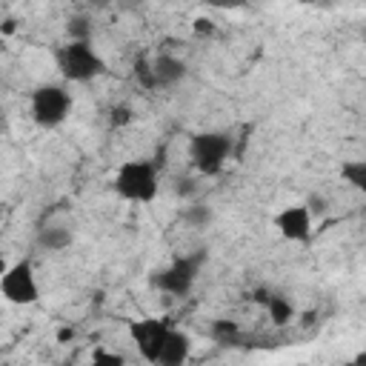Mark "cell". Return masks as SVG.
<instances>
[{"label": "cell", "mask_w": 366, "mask_h": 366, "mask_svg": "<svg viewBox=\"0 0 366 366\" xmlns=\"http://www.w3.org/2000/svg\"><path fill=\"white\" fill-rule=\"evenodd\" d=\"M51 57L60 77L69 83H92L106 74V60L92 40H66L51 51Z\"/></svg>", "instance_id": "cell-1"}, {"label": "cell", "mask_w": 366, "mask_h": 366, "mask_svg": "<svg viewBox=\"0 0 366 366\" xmlns=\"http://www.w3.org/2000/svg\"><path fill=\"white\" fill-rule=\"evenodd\" d=\"M112 189L117 197L129 200V203H152L160 192V174H157V163L154 160H123L112 177Z\"/></svg>", "instance_id": "cell-2"}, {"label": "cell", "mask_w": 366, "mask_h": 366, "mask_svg": "<svg viewBox=\"0 0 366 366\" xmlns=\"http://www.w3.org/2000/svg\"><path fill=\"white\" fill-rule=\"evenodd\" d=\"M206 260H209L206 249H194V252H189V254L174 257L169 266H163V269L152 272L149 283H152L157 292H163V295L186 297V295L194 289V283H197V277H200V272H203Z\"/></svg>", "instance_id": "cell-3"}, {"label": "cell", "mask_w": 366, "mask_h": 366, "mask_svg": "<svg viewBox=\"0 0 366 366\" xmlns=\"http://www.w3.org/2000/svg\"><path fill=\"white\" fill-rule=\"evenodd\" d=\"M232 152H234V137L229 132H197L189 140V163L203 177L220 174Z\"/></svg>", "instance_id": "cell-4"}, {"label": "cell", "mask_w": 366, "mask_h": 366, "mask_svg": "<svg viewBox=\"0 0 366 366\" xmlns=\"http://www.w3.org/2000/svg\"><path fill=\"white\" fill-rule=\"evenodd\" d=\"M71 92L60 83H43L29 97V114L40 129H57L71 114Z\"/></svg>", "instance_id": "cell-5"}, {"label": "cell", "mask_w": 366, "mask_h": 366, "mask_svg": "<svg viewBox=\"0 0 366 366\" xmlns=\"http://www.w3.org/2000/svg\"><path fill=\"white\" fill-rule=\"evenodd\" d=\"M0 295L11 306H34L40 300V286L37 274L29 257L14 260L3 274H0Z\"/></svg>", "instance_id": "cell-6"}, {"label": "cell", "mask_w": 366, "mask_h": 366, "mask_svg": "<svg viewBox=\"0 0 366 366\" xmlns=\"http://www.w3.org/2000/svg\"><path fill=\"white\" fill-rule=\"evenodd\" d=\"M172 329H174V326H172L166 317H140V320H132V323H129V337H132L137 355H140L146 363L154 366L157 357H160V349H163V343H166V337H169Z\"/></svg>", "instance_id": "cell-7"}, {"label": "cell", "mask_w": 366, "mask_h": 366, "mask_svg": "<svg viewBox=\"0 0 366 366\" xmlns=\"http://www.w3.org/2000/svg\"><path fill=\"white\" fill-rule=\"evenodd\" d=\"M274 229L283 240H292V243H303L309 234H312V212L303 206V203H292V206H283L277 214H274Z\"/></svg>", "instance_id": "cell-8"}, {"label": "cell", "mask_w": 366, "mask_h": 366, "mask_svg": "<svg viewBox=\"0 0 366 366\" xmlns=\"http://www.w3.org/2000/svg\"><path fill=\"white\" fill-rule=\"evenodd\" d=\"M186 74H189L186 60H180V57H174V54H169V51H163V54H157V57L152 60L154 89H172V86H177L180 80H186Z\"/></svg>", "instance_id": "cell-9"}, {"label": "cell", "mask_w": 366, "mask_h": 366, "mask_svg": "<svg viewBox=\"0 0 366 366\" xmlns=\"http://www.w3.org/2000/svg\"><path fill=\"white\" fill-rule=\"evenodd\" d=\"M189 355H192V337L180 329H172L154 366H186Z\"/></svg>", "instance_id": "cell-10"}, {"label": "cell", "mask_w": 366, "mask_h": 366, "mask_svg": "<svg viewBox=\"0 0 366 366\" xmlns=\"http://www.w3.org/2000/svg\"><path fill=\"white\" fill-rule=\"evenodd\" d=\"M71 229H66V226H43L40 232H37V246L43 249V252H63V249H69L71 246Z\"/></svg>", "instance_id": "cell-11"}, {"label": "cell", "mask_w": 366, "mask_h": 366, "mask_svg": "<svg viewBox=\"0 0 366 366\" xmlns=\"http://www.w3.org/2000/svg\"><path fill=\"white\" fill-rule=\"evenodd\" d=\"M266 312H269V320L274 323V326H286L292 317H295V306H292V300L286 297V295H280V292H269V297H266Z\"/></svg>", "instance_id": "cell-12"}, {"label": "cell", "mask_w": 366, "mask_h": 366, "mask_svg": "<svg viewBox=\"0 0 366 366\" xmlns=\"http://www.w3.org/2000/svg\"><path fill=\"white\" fill-rule=\"evenodd\" d=\"M209 335H212V340H214V343H220V346H237V343L243 340L240 326H237L234 320H226V317L214 320V323H212V329H209Z\"/></svg>", "instance_id": "cell-13"}, {"label": "cell", "mask_w": 366, "mask_h": 366, "mask_svg": "<svg viewBox=\"0 0 366 366\" xmlns=\"http://www.w3.org/2000/svg\"><path fill=\"white\" fill-rule=\"evenodd\" d=\"M340 177L360 194H366V160H346L340 166Z\"/></svg>", "instance_id": "cell-14"}, {"label": "cell", "mask_w": 366, "mask_h": 366, "mask_svg": "<svg viewBox=\"0 0 366 366\" xmlns=\"http://www.w3.org/2000/svg\"><path fill=\"white\" fill-rule=\"evenodd\" d=\"M92 31H94V26H92V20L86 14H74V17L66 20L69 40H92Z\"/></svg>", "instance_id": "cell-15"}, {"label": "cell", "mask_w": 366, "mask_h": 366, "mask_svg": "<svg viewBox=\"0 0 366 366\" xmlns=\"http://www.w3.org/2000/svg\"><path fill=\"white\" fill-rule=\"evenodd\" d=\"M89 366H126V357H123L120 352H112V349H103V346H97V349L92 352V360H89Z\"/></svg>", "instance_id": "cell-16"}, {"label": "cell", "mask_w": 366, "mask_h": 366, "mask_svg": "<svg viewBox=\"0 0 366 366\" xmlns=\"http://www.w3.org/2000/svg\"><path fill=\"white\" fill-rule=\"evenodd\" d=\"M183 220L192 223V226H206V223L212 220V212H209L206 206H189V209L183 212Z\"/></svg>", "instance_id": "cell-17"}, {"label": "cell", "mask_w": 366, "mask_h": 366, "mask_svg": "<svg viewBox=\"0 0 366 366\" xmlns=\"http://www.w3.org/2000/svg\"><path fill=\"white\" fill-rule=\"evenodd\" d=\"M129 120H132V109H129L126 103L114 106V109H112V114H109V123H112L114 129H117V126H126Z\"/></svg>", "instance_id": "cell-18"}, {"label": "cell", "mask_w": 366, "mask_h": 366, "mask_svg": "<svg viewBox=\"0 0 366 366\" xmlns=\"http://www.w3.org/2000/svg\"><path fill=\"white\" fill-rule=\"evenodd\" d=\"M194 31H197V34H214L217 26H214L212 20H206V17H197V20H194Z\"/></svg>", "instance_id": "cell-19"}, {"label": "cell", "mask_w": 366, "mask_h": 366, "mask_svg": "<svg viewBox=\"0 0 366 366\" xmlns=\"http://www.w3.org/2000/svg\"><path fill=\"white\" fill-rule=\"evenodd\" d=\"M174 183H177V186H174V192H177L180 197H189V194L194 192V186H192V180H189V177H177Z\"/></svg>", "instance_id": "cell-20"}, {"label": "cell", "mask_w": 366, "mask_h": 366, "mask_svg": "<svg viewBox=\"0 0 366 366\" xmlns=\"http://www.w3.org/2000/svg\"><path fill=\"white\" fill-rule=\"evenodd\" d=\"M71 337H74V332H71V329H60V332H57V340H63V343H66V340H71Z\"/></svg>", "instance_id": "cell-21"}, {"label": "cell", "mask_w": 366, "mask_h": 366, "mask_svg": "<svg viewBox=\"0 0 366 366\" xmlns=\"http://www.w3.org/2000/svg\"><path fill=\"white\" fill-rule=\"evenodd\" d=\"M352 366H366V349L355 355V360H352Z\"/></svg>", "instance_id": "cell-22"}, {"label": "cell", "mask_w": 366, "mask_h": 366, "mask_svg": "<svg viewBox=\"0 0 366 366\" xmlns=\"http://www.w3.org/2000/svg\"><path fill=\"white\" fill-rule=\"evenodd\" d=\"M0 31H3V34H11V31H14V20H6V23H3V29H0Z\"/></svg>", "instance_id": "cell-23"}]
</instances>
